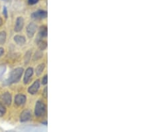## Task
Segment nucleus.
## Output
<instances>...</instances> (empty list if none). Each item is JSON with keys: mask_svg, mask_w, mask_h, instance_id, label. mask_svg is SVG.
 <instances>
[{"mask_svg": "<svg viewBox=\"0 0 149 132\" xmlns=\"http://www.w3.org/2000/svg\"><path fill=\"white\" fill-rule=\"evenodd\" d=\"M23 69L22 68H17L13 69V71L11 72L10 76L8 80V82L9 84L17 83L18 81L20 80L21 76L23 75Z\"/></svg>", "mask_w": 149, "mask_h": 132, "instance_id": "nucleus-1", "label": "nucleus"}, {"mask_svg": "<svg viewBox=\"0 0 149 132\" xmlns=\"http://www.w3.org/2000/svg\"><path fill=\"white\" fill-rule=\"evenodd\" d=\"M46 112V105L42 101H37L35 104V114L37 117H42Z\"/></svg>", "mask_w": 149, "mask_h": 132, "instance_id": "nucleus-2", "label": "nucleus"}, {"mask_svg": "<svg viewBox=\"0 0 149 132\" xmlns=\"http://www.w3.org/2000/svg\"><path fill=\"white\" fill-rule=\"evenodd\" d=\"M37 26L35 23L31 22L29 23V25L27 26V29H26V32H27V35L28 37L32 38L34 37L36 32H37Z\"/></svg>", "mask_w": 149, "mask_h": 132, "instance_id": "nucleus-3", "label": "nucleus"}, {"mask_svg": "<svg viewBox=\"0 0 149 132\" xmlns=\"http://www.w3.org/2000/svg\"><path fill=\"white\" fill-rule=\"evenodd\" d=\"M31 16L34 20H42V19H45L47 17V11L45 10H38L33 12Z\"/></svg>", "mask_w": 149, "mask_h": 132, "instance_id": "nucleus-4", "label": "nucleus"}, {"mask_svg": "<svg viewBox=\"0 0 149 132\" xmlns=\"http://www.w3.org/2000/svg\"><path fill=\"white\" fill-rule=\"evenodd\" d=\"M24 23H25V21H24L23 18H22V17H18L16 20L15 28H14V30H15V32H21L24 27Z\"/></svg>", "mask_w": 149, "mask_h": 132, "instance_id": "nucleus-5", "label": "nucleus"}, {"mask_svg": "<svg viewBox=\"0 0 149 132\" xmlns=\"http://www.w3.org/2000/svg\"><path fill=\"white\" fill-rule=\"evenodd\" d=\"M40 88V81L38 80H36L28 89V92L31 95H35L37 93Z\"/></svg>", "mask_w": 149, "mask_h": 132, "instance_id": "nucleus-6", "label": "nucleus"}, {"mask_svg": "<svg viewBox=\"0 0 149 132\" xmlns=\"http://www.w3.org/2000/svg\"><path fill=\"white\" fill-rule=\"evenodd\" d=\"M26 101H27V97L23 94H17L15 97V104L18 106L23 105Z\"/></svg>", "mask_w": 149, "mask_h": 132, "instance_id": "nucleus-7", "label": "nucleus"}, {"mask_svg": "<svg viewBox=\"0 0 149 132\" xmlns=\"http://www.w3.org/2000/svg\"><path fill=\"white\" fill-rule=\"evenodd\" d=\"M31 117V113L29 109H25L22 112L20 115V121L21 122H25L30 120Z\"/></svg>", "mask_w": 149, "mask_h": 132, "instance_id": "nucleus-8", "label": "nucleus"}, {"mask_svg": "<svg viewBox=\"0 0 149 132\" xmlns=\"http://www.w3.org/2000/svg\"><path fill=\"white\" fill-rule=\"evenodd\" d=\"M1 99L5 105H10L11 104V95L9 92L3 93L1 96Z\"/></svg>", "mask_w": 149, "mask_h": 132, "instance_id": "nucleus-9", "label": "nucleus"}, {"mask_svg": "<svg viewBox=\"0 0 149 132\" xmlns=\"http://www.w3.org/2000/svg\"><path fill=\"white\" fill-rule=\"evenodd\" d=\"M33 69L32 68H27L25 73V76H24V78H23L24 83L27 84L29 83V81L31 80V77L33 76Z\"/></svg>", "mask_w": 149, "mask_h": 132, "instance_id": "nucleus-10", "label": "nucleus"}, {"mask_svg": "<svg viewBox=\"0 0 149 132\" xmlns=\"http://www.w3.org/2000/svg\"><path fill=\"white\" fill-rule=\"evenodd\" d=\"M14 41L17 44L19 45H23L25 44L26 42V40L25 37L23 35H17L14 37Z\"/></svg>", "mask_w": 149, "mask_h": 132, "instance_id": "nucleus-11", "label": "nucleus"}, {"mask_svg": "<svg viewBox=\"0 0 149 132\" xmlns=\"http://www.w3.org/2000/svg\"><path fill=\"white\" fill-rule=\"evenodd\" d=\"M45 68V64H40L38 65V66L37 67V68H36V69H35L36 75H37V76H40L42 74L43 71H44Z\"/></svg>", "mask_w": 149, "mask_h": 132, "instance_id": "nucleus-12", "label": "nucleus"}, {"mask_svg": "<svg viewBox=\"0 0 149 132\" xmlns=\"http://www.w3.org/2000/svg\"><path fill=\"white\" fill-rule=\"evenodd\" d=\"M39 36L40 37H45L47 36V27L45 25H42L39 29Z\"/></svg>", "mask_w": 149, "mask_h": 132, "instance_id": "nucleus-13", "label": "nucleus"}, {"mask_svg": "<svg viewBox=\"0 0 149 132\" xmlns=\"http://www.w3.org/2000/svg\"><path fill=\"white\" fill-rule=\"evenodd\" d=\"M37 44L38 47H39V49L41 50V51L46 49V48L47 47V43L45 42V41L40 40L37 42Z\"/></svg>", "mask_w": 149, "mask_h": 132, "instance_id": "nucleus-14", "label": "nucleus"}, {"mask_svg": "<svg viewBox=\"0 0 149 132\" xmlns=\"http://www.w3.org/2000/svg\"><path fill=\"white\" fill-rule=\"evenodd\" d=\"M6 32L5 31H2L0 32V45H3L5 44L6 41Z\"/></svg>", "mask_w": 149, "mask_h": 132, "instance_id": "nucleus-15", "label": "nucleus"}, {"mask_svg": "<svg viewBox=\"0 0 149 132\" xmlns=\"http://www.w3.org/2000/svg\"><path fill=\"white\" fill-rule=\"evenodd\" d=\"M31 54H32V52H31V51H28L27 53H26L25 57H24V61H25V64H27L29 62L30 59L31 57Z\"/></svg>", "mask_w": 149, "mask_h": 132, "instance_id": "nucleus-16", "label": "nucleus"}, {"mask_svg": "<svg viewBox=\"0 0 149 132\" xmlns=\"http://www.w3.org/2000/svg\"><path fill=\"white\" fill-rule=\"evenodd\" d=\"M6 113V108L5 107L3 104L0 102V117L4 116V114Z\"/></svg>", "mask_w": 149, "mask_h": 132, "instance_id": "nucleus-17", "label": "nucleus"}, {"mask_svg": "<svg viewBox=\"0 0 149 132\" xmlns=\"http://www.w3.org/2000/svg\"><path fill=\"white\" fill-rule=\"evenodd\" d=\"M42 57V53L41 52H38L36 53L35 56H34V59H35L37 57V59L38 58H40V57Z\"/></svg>", "mask_w": 149, "mask_h": 132, "instance_id": "nucleus-18", "label": "nucleus"}, {"mask_svg": "<svg viewBox=\"0 0 149 132\" xmlns=\"http://www.w3.org/2000/svg\"><path fill=\"white\" fill-rule=\"evenodd\" d=\"M47 81H48V78H47V75H45L44 77H43L42 80V83L43 85H47Z\"/></svg>", "mask_w": 149, "mask_h": 132, "instance_id": "nucleus-19", "label": "nucleus"}, {"mask_svg": "<svg viewBox=\"0 0 149 132\" xmlns=\"http://www.w3.org/2000/svg\"><path fill=\"white\" fill-rule=\"evenodd\" d=\"M39 0H28V3L30 5H35L37 4Z\"/></svg>", "mask_w": 149, "mask_h": 132, "instance_id": "nucleus-20", "label": "nucleus"}, {"mask_svg": "<svg viewBox=\"0 0 149 132\" xmlns=\"http://www.w3.org/2000/svg\"><path fill=\"white\" fill-rule=\"evenodd\" d=\"M3 16H5V18H8V9H7L6 7H3Z\"/></svg>", "mask_w": 149, "mask_h": 132, "instance_id": "nucleus-21", "label": "nucleus"}, {"mask_svg": "<svg viewBox=\"0 0 149 132\" xmlns=\"http://www.w3.org/2000/svg\"><path fill=\"white\" fill-rule=\"evenodd\" d=\"M43 95H44V97L45 98L47 97V87L45 88L44 92H43Z\"/></svg>", "mask_w": 149, "mask_h": 132, "instance_id": "nucleus-22", "label": "nucleus"}, {"mask_svg": "<svg viewBox=\"0 0 149 132\" xmlns=\"http://www.w3.org/2000/svg\"><path fill=\"white\" fill-rule=\"evenodd\" d=\"M4 54V49L3 47H0V57H1Z\"/></svg>", "mask_w": 149, "mask_h": 132, "instance_id": "nucleus-23", "label": "nucleus"}, {"mask_svg": "<svg viewBox=\"0 0 149 132\" xmlns=\"http://www.w3.org/2000/svg\"><path fill=\"white\" fill-rule=\"evenodd\" d=\"M3 25V20H2V19L0 18V27Z\"/></svg>", "mask_w": 149, "mask_h": 132, "instance_id": "nucleus-24", "label": "nucleus"}]
</instances>
